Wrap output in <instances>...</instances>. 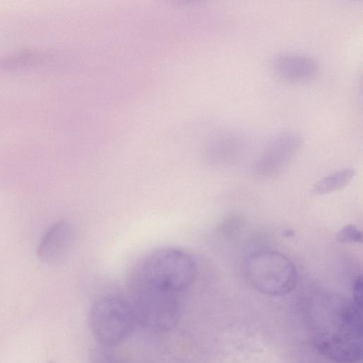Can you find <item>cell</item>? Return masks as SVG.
Segmentation results:
<instances>
[{
  "instance_id": "obj_3",
  "label": "cell",
  "mask_w": 363,
  "mask_h": 363,
  "mask_svg": "<svg viewBox=\"0 0 363 363\" xmlns=\"http://www.w3.org/2000/svg\"><path fill=\"white\" fill-rule=\"evenodd\" d=\"M245 274L254 289L271 297L291 293L298 283L295 264L276 252L262 251L250 255L245 262Z\"/></svg>"
},
{
  "instance_id": "obj_10",
  "label": "cell",
  "mask_w": 363,
  "mask_h": 363,
  "mask_svg": "<svg viewBox=\"0 0 363 363\" xmlns=\"http://www.w3.org/2000/svg\"><path fill=\"white\" fill-rule=\"evenodd\" d=\"M336 240L342 244H362V233L354 225H346L338 232Z\"/></svg>"
},
{
  "instance_id": "obj_6",
  "label": "cell",
  "mask_w": 363,
  "mask_h": 363,
  "mask_svg": "<svg viewBox=\"0 0 363 363\" xmlns=\"http://www.w3.org/2000/svg\"><path fill=\"white\" fill-rule=\"evenodd\" d=\"M75 239V230L73 224L61 220L47 230L37 250L38 258L49 265L61 262L70 251Z\"/></svg>"
},
{
  "instance_id": "obj_5",
  "label": "cell",
  "mask_w": 363,
  "mask_h": 363,
  "mask_svg": "<svg viewBox=\"0 0 363 363\" xmlns=\"http://www.w3.org/2000/svg\"><path fill=\"white\" fill-rule=\"evenodd\" d=\"M362 331L340 322L336 331L316 340L319 352L337 363H355L362 357Z\"/></svg>"
},
{
  "instance_id": "obj_12",
  "label": "cell",
  "mask_w": 363,
  "mask_h": 363,
  "mask_svg": "<svg viewBox=\"0 0 363 363\" xmlns=\"http://www.w3.org/2000/svg\"><path fill=\"white\" fill-rule=\"evenodd\" d=\"M362 278L357 277L353 283L352 301L359 305H362Z\"/></svg>"
},
{
  "instance_id": "obj_11",
  "label": "cell",
  "mask_w": 363,
  "mask_h": 363,
  "mask_svg": "<svg viewBox=\"0 0 363 363\" xmlns=\"http://www.w3.org/2000/svg\"><path fill=\"white\" fill-rule=\"evenodd\" d=\"M90 363H125L115 355L102 347L92 349L89 355Z\"/></svg>"
},
{
  "instance_id": "obj_1",
  "label": "cell",
  "mask_w": 363,
  "mask_h": 363,
  "mask_svg": "<svg viewBox=\"0 0 363 363\" xmlns=\"http://www.w3.org/2000/svg\"><path fill=\"white\" fill-rule=\"evenodd\" d=\"M197 276L195 259L178 249L166 248L149 254L140 264L131 283L179 295Z\"/></svg>"
},
{
  "instance_id": "obj_13",
  "label": "cell",
  "mask_w": 363,
  "mask_h": 363,
  "mask_svg": "<svg viewBox=\"0 0 363 363\" xmlns=\"http://www.w3.org/2000/svg\"><path fill=\"white\" fill-rule=\"evenodd\" d=\"M49 363H54L53 362H50Z\"/></svg>"
},
{
  "instance_id": "obj_4",
  "label": "cell",
  "mask_w": 363,
  "mask_h": 363,
  "mask_svg": "<svg viewBox=\"0 0 363 363\" xmlns=\"http://www.w3.org/2000/svg\"><path fill=\"white\" fill-rule=\"evenodd\" d=\"M137 324L152 333H166L178 324L181 307L179 295L132 284L130 297Z\"/></svg>"
},
{
  "instance_id": "obj_9",
  "label": "cell",
  "mask_w": 363,
  "mask_h": 363,
  "mask_svg": "<svg viewBox=\"0 0 363 363\" xmlns=\"http://www.w3.org/2000/svg\"><path fill=\"white\" fill-rule=\"evenodd\" d=\"M355 171L344 168L331 173L318 181L312 190L314 195L321 196L340 191L352 180Z\"/></svg>"
},
{
  "instance_id": "obj_2",
  "label": "cell",
  "mask_w": 363,
  "mask_h": 363,
  "mask_svg": "<svg viewBox=\"0 0 363 363\" xmlns=\"http://www.w3.org/2000/svg\"><path fill=\"white\" fill-rule=\"evenodd\" d=\"M89 325L100 347L109 349L129 338L138 324L128 298L107 295L93 303L89 314Z\"/></svg>"
},
{
  "instance_id": "obj_7",
  "label": "cell",
  "mask_w": 363,
  "mask_h": 363,
  "mask_svg": "<svg viewBox=\"0 0 363 363\" xmlns=\"http://www.w3.org/2000/svg\"><path fill=\"white\" fill-rule=\"evenodd\" d=\"M273 68L280 78L290 82H304L314 79L319 66L313 58L300 54H283L274 61Z\"/></svg>"
},
{
  "instance_id": "obj_8",
  "label": "cell",
  "mask_w": 363,
  "mask_h": 363,
  "mask_svg": "<svg viewBox=\"0 0 363 363\" xmlns=\"http://www.w3.org/2000/svg\"><path fill=\"white\" fill-rule=\"evenodd\" d=\"M302 143V137L298 133L285 132L278 135L264 150L260 165L270 169L285 165L297 153Z\"/></svg>"
}]
</instances>
